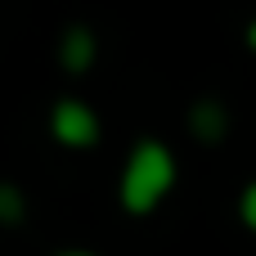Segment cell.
<instances>
[{"mask_svg": "<svg viewBox=\"0 0 256 256\" xmlns=\"http://www.w3.org/2000/svg\"><path fill=\"white\" fill-rule=\"evenodd\" d=\"M22 220H27V198H22V189L0 180V225H22Z\"/></svg>", "mask_w": 256, "mask_h": 256, "instance_id": "obj_5", "label": "cell"}, {"mask_svg": "<svg viewBox=\"0 0 256 256\" xmlns=\"http://www.w3.org/2000/svg\"><path fill=\"white\" fill-rule=\"evenodd\" d=\"M243 40H248V50H252V54H256V18H252V22H248V32H243Z\"/></svg>", "mask_w": 256, "mask_h": 256, "instance_id": "obj_7", "label": "cell"}, {"mask_svg": "<svg viewBox=\"0 0 256 256\" xmlns=\"http://www.w3.org/2000/svg\"><path fill=\"white\" fill-rule=\"evenodd\" d=\"M238 220H243V230L256 234V180L243 184V194H238Z\"/></svg>", "mask_w": 256, "mask_h": 256, "instance_id": "obj_6", "label": "cell"}, {"mask_svg": "<svg viewBox=\"0 0 256 256\" xmlns=\"http://www.w3.org/2000/svg\"><path fill=\"white\" fill-rule=\"evenodd\" d=\"M58 256H99V252H90V248H63Z\"/></svg>", "mask_w": 256, "mask_h": 256, "instance_id": "obj_8", "label": "cell"}, {"mask_svg": "<svg viewBox=\"0 0 256 256\" xmlns=\"http://www.w3.org/2000/svg\"><path fill=\"white\" fill-rule=\"evenodd\" d=\"M94 58H99V36H94L86 22L63 27V36H58V63H63V72L81 76V72L94 68Z\"/></svg>", "mask_w": 256, "mask_h": 256, "instance_id": "obj_3", "label": "cell"}, {"mask_svg": "<svg viewBox=\"0 0 256 256\" xmlns=\"http://www.w3.org/2000/svg\"><path fill=\"white\" fill-rule=\"evenodd\" d=\"M50 135H54L58 148H94L99 135H104V122H99V112H94L86 99L63 94V99L50 108Z\"/></svg>", "mask_w": 256, "mask_h": 256, "instance_id": "obj_2", "label": "cell"}, {"mask_svg": "<svg viewBox=\"0 0 256 256\" xmlns=\"http://www.w3.org/2000/svg\"><path fill=\"white\" fill-rule=\"evenodd\" d=\"M176 180H180V162H176L171 144L144 135L126 153V166H122V180H117V202H122L126 216H153L171 198Z\"/></svg>", "mask_w": 256, "mask_h": 256, "instance_id": "obj_1", "label": "cell"}, {"mask_svg": "<svg viewBox=\"0 0 256 256\" xmlns=\"http://www.w3.org/2000/svg\"><path fill=\"white\" fill-rule=\"evenodd\" d=\"M189 130H194L198 144H220L225 130H230V112H225L216 99H198V104L189 108Z\"/></svg>", "mask_w": 256, "mask_h": 256, "instance_id": "obj_4", "label": "cell"}]
</instances>
